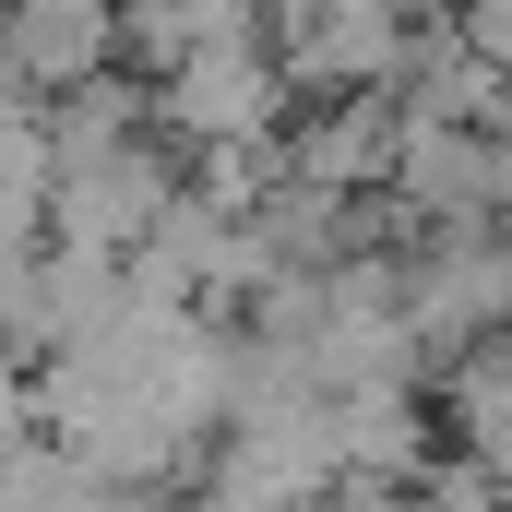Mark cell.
<instances>
[{"mask_svg": "<svg viewBox=\"0 0 512 512\" xmlns=\"http://www.w3.org/2000/svg\"><path fill=\"white\" fill-rule=\"evenodd\" d=\"M334 489H346L334 405H310V417H274V429H227L191 477V512H322Z\"/></svg>", "mask_w": 512, "mask_h": 512, "instance_id": "obj_2", "label": "cell"}, {"mask_svg": "<svg viewBox=\"0 0 512 512\" xmlns=\"http://www.w3.org/2000/svg\"><path fill=\"white\" fill-rule=\"evenodd\" d=\"M393 203H405L429 239H477V227H501V131H465V120H405V155H393Z\"/></svg>", "mask_w": 512, "mask_h": 512, "instance_id": "obj_5", "label": "cell"}, {"mask_svg": "<svg viewBox=\"0 0 512 512\" xmlns=\"http://www.w3.org/2000/svg\"><path fill=\"white\" fill-rule=\"evenodd\" d=\"M501 215H512V108H501Z\"/></svg>", "mask_w": 512, "mask_h": 512, "instance_id": "obj_12", "label": "cell"}, {"mask_svg": "<svg viewBox=\"0 0 512 512\" xmlns=\"http://www.w3.org/2000/svg\"><path fill=\"white\" fill-rule=\"evenodd\" d=\"M441 429H453V453L477 477L512 489V334H489L465 370H441Z\"/></svg>", "mask_w": 512, "mask_h": 512, "instance_id": "obj_9", "label": "cell"}, {"mask_svg": "<svg viewBox=\"0 0 512 512\" xmlns=\"http://www.w3.org/2000/svg\"><path fill=\"white\" fill-rule=\"evenodd\" d=\"M0 512H155V501H131L108 465H84L72 441H36V453H12L0 465Z\"/></svg>", "mask_w": 512, "mask_h": 512, "instance_id": "obj_10", "label": "cell"}, {"mask_svg": "<svg viewBox=\"0 0 512 512\" xmlns=\"http://www.w3.org/2000/svg\"><path fill=\"white\" fill-rule=\"evenodd\" d=\"M405 0H310L286 36H274V60H286V84H298V108H334V96H382L393 72H405Z\"/></svg>", "mask_w": 512, "mask_h": 512, "instance_id": "obj_4", "label": "cell"}, {"mask_svg": "<svg viewBox=\"0 0 512 512\" xmlns=\"http://www.w3.org/2000/svg\"><path fill=\"white\" fill-rule=\"evenodd\" d=\"M0 72L36 108L108 84L120 72V0H0Z\"/></svg>", "mask_w": 512, "mask_h": 512, "instance_id": "obj_6", "label": "cell"}, {"mask_svg": "<svg viewBox=\"0 0 512 512\" xmlns=\"http://www.w3.org/2000/svg\"><path fill=\"white\" fill-rule=\"evenodd\" d=\"M155 131H167L179 155H286L298 84H286L274 36H227V48L179 60V72L155 84Z\"/></svg>", "mask_w": 512, "mask_h": 512, "instance_id": "obj_1", "label": "cell"}, {"mask_svg": "<svg viewBox=\"0 0 512 512\" xmlns=\"http://www.w3.org/2000/svg\"><path fill=\"white\" fill-rule=\"evenodd\" d=\"M489 12H512V0H489Z\"/></svg>", "mask_w": 512, "mask_h": 512, "instance_id": "obj_13", "label": "cell"}, {"mask_svg": "<svg viewBox=\"0 0 512 512\" xmlns=\"http://www.w3.org/2000/svg\"><path fill=\"white\" fill-rule=\"evenodd\" d=\"M334 465H346V489H429V465H441V405L429 393H334Z\"/></svg>", "mask_w": 512, "mask_h": 512, "instance_id": "obj_8", "label": "cell"}, {"mask_svg": "<svg viewBox=\"0 0 512 512\" xmlns=\"http://www.w3.org/2000/svg\"><path fill=\"white\" fill-rule=\"evenodd\" d=\"M36 441H48V405H36V370H24V358H0V465H12V453H36Z\"/></svg>", "mask_w": 512, "mask_h": 512, "instance_id": "obj_11", "label": "cell"}, {"mask_svg": "<svg viewBox=\"0 0 512 512\" xmlns=\"http://www.w3.org/2000/svg\"><path fill=\"white\" fill-rule=\"evenodd\" d=\"M405 322L429 346V393H441V370H465L489 334H512V227L429 239L417 251V286H405Z\"/></svg>", "mask_w": 512, "mask_h": 512, "instance_id": "obj_3", "label": "cell"}, {"mask_svg": "<svg viewBox=\"0 0 512 512\" xmlns=\"http://www.w3.org/2000/svg\"><path fill=\"white\" fill-rule=\"evenodd\" d=\"M393 155H405V96H334V108H298L286 131V179H310V191H334V203H370L393 191Z\"/></svg>", "mask_w": 512, "mask_h": 512, "instance_id": "obj_7", "label": "cell"}]
</instances>
